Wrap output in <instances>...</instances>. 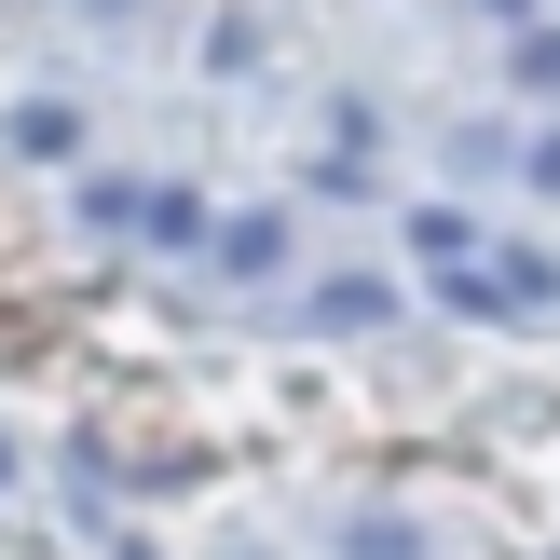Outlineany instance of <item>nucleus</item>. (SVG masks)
I'll return each instance as SVG.
<instances>
[{
	"label": "nucleus",
	"instance_id": "obj_1",
	"mask_svg": "<svg viewBox=\"0 0 560 560\" xmlns=\"http://www.w3.org/2000/svg\"><path fill=\"white\" fill-rule=\"evenodd\" d=\"M69 137H82V124H69V109H55V96H42V109H14V151H27V164H55V151H69Z\"/></svg>",
	"mask_w": 560,
	"mask_h": 560
},
{
	"label": "nucleus",
	"instance_id": "obj_2",
	"mask_svg": "<svg viewBox=\"0 0 560 560\" xmlns=\"http://www.w3.org/2000/svg\"><path fill=\"white\" fill-rule=\"evenodd\" d=\"M273 246H288L273 219H233V233H219V260H233V273H273Z\"/></svg>",
	"mask_w": 560,
	"mask_h": 560
}]
</instances>
